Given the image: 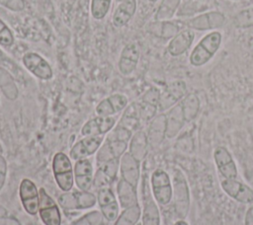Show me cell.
<instances>
[{"label":"cell","instance_id":"obj_6","mask_svg":"<svg viewBox=\"0 0 253 225\" xmlns=\"http://www.w3.org/2000/svg\"><path fill=\"white\" fill-rule=\"evenodd\" d=\"M39 213L44 225H60L61 216L56 202L46 193L44 188H40Z\"/></svg>","mask_w":253,"mask_h":225},{"label":"cell","instance_id":"obj_49","mask_svg":"<svg viewBox=\"0 0 253 225\" xmlns=\"http://www.w3.org/2000/svg\"><path fill=\"white\" fill-rule=\"evenodd\" d=\"M2 153H3V149H2V146H1V144H0V156L2 155Z\"/></svg>","mask_w":253,"mask_h":225},{"label":"cell","instance_id":"obj_37","mask_svg":"<svg viewBox=\"0 0 253 225\" xmlns=\"http://www.w3.org/2000/svg\"><path fill=\"white\" fill-rule=\"evenodd\" d=\"M112 181L113 180L101 168H99L98 171L96 172L95 178L93 179V185L99 188H108V186L111 184Z\"/></svg>","mask_w":253,"mask_h":225},{"label":"cell","instance_id":"obj_10","mask_svg":"<svg viewBox=\"0 0 253 225\" xmlns=\"http://www.w3.org/2000/svg\"><path fill=\"white\" fill-rule=\"evenodd\" d=\"M23 63L33 75L42 80H49L52 77V69L48 62L36 52L24 54Z\"/></svg>","mask_w":253,"mask_h":225},{"label":"cell","instance_id":"obj_35","mask_svg":"<svg viewBox=\"0 0 253 225\" xmlns=\"http://www.w3.org/2000/svg\"><path fill=\"white\" fill-rule=\"evenodd\" d=\"M101 212L103 216L109 220V221H114L118 218V213H119V204L117 201L112 202L110 204L101 206Z\"/></svg>","mask_w":253,"mask_h":225},{"label":"cell","instance_id":"obj_31","mask_svg":"<svg viewBox=\"0 0 253 225\" xmlns=\"http://www.w3.org/2000/svg\"><path fill=\"white\" fill-rule=\"evenodd\" d=\"M104 137L103 135H94V136H86L82 140H80L87 151L88 155L94 154L100 147Z\"/></svg>","mask_w":253,"mask_h":225},{"label":"cell","instance_id":"obj_13","mask_svg":"<svg viewBox=\"0 0 253 225\" xmlns=\"http://www.w3.org/2000/svg\"><path fill=\"white\" fill-rule=\"evenodd\" d=\"M195 38V33L192 29L186 28L179 31L169 41L167 50L172 56H179L185 53L192 45Z\"/></svg>","mask_w":253,"mask_h":225},{"label":"cell","instance_id":"obj_47","mask_svg":"<svg viewBox=\"0 0 253 225\" xmlns=\"http://www.w3.org/2000/svg\"><path fill=\"white\" fill-rule=\"evenodd\" d=\"M174 225H189L186 221H184L183 219H180V220H178L177 222H175V224Z\"/></svg>","mask_w":253,"mask_h":225},{"label":"cell","instance_id":"obj_38","mask_svg":"<svg viewBox=\"0 0 253 225\" xmlns=\"http://www.w3.org/2000/svg\"><path fill=\"white\" fill-rule=\"evenodd\" d=\"M108 98H109L116 113L123 111L126 108V104H127L126 97L124 96V95H121V94H115V95H112Z\"/></svg>","mask_w":253,"mask_h":225},{"label":"cell","instance_id":"obj_48","mask_svg":"<svg viewBox=\"0 0 253 225\" xmlns=\"http://www.w3.org/2000/svg\"><path fill=\"white\" fill-rule=\"evenodd\" d=\"M5 215H6V210H5V208L0 205V217L5 216Z\"/></svg>","mask_w":253,"mask_h":225},{"label":"cell","instance_id":"obj_4","mask_svg":"<svg viewBox=\"0 0 253 225\" xmlns=\"http://www.w3.org/2000/svg\"><path fill=\"white\" fill-rule=\"evenodd\" d=\"M96 196L89 191H65L58 196V203L64 209H86L95 205Z\"/></svg>","mask_w":253,"mask_h":225},{"label":"cell","instance_id":"obj_32","mask_svg":"<svg viewBox=\"0 0 253 225\" xmlns=\"http://www.w3.org/2000/svg\"><path fill=\"white\" fill-rule=\"evenodd\" d=\"M107 143L111 149L113 156L116 159H120L125 154V151L127 146V143L126 141L116 140V139H109Z\"/></svg>","mask_w":253,"mask_h":225},{"label":"cell","instance_id":"obj_7","mask_svg":"<svg viewBox=\"0 0 253 225\" xmlns=\"http://www.w3.org/2000/svg\"><path fill=\"white\" fill-rule=\"evenodd\" d=\"M19 195L24 209L31 215H36L39 212L40 192L36 185L29 179H24L19 188Z\"/></svg>","mask_w":253,"mask_h":225},{"label":"cell","instance_id":"obj_40","mask_svg":"<svg viewBox=\"0 0 253 225\" xmlns=\"http://www.w3.org/2000/svg\"><path fill=\"white\" fill-rule=\"evenodd\" d=\"M179 32V28L176 24L172 22L163 21L161 22V37L163 38H173Z\"/></svg>","mask_w":253,"mask_h":225},{"label":"cell","instance_id":"obj_18","mask_svg":"<svg viewBox=\"0 0 253 225\" xmlns=\"http://www.w3.org/2000/svg\"><path fill=\"white\" fill-rule=\"evenodd\" d=\"M185 121L181 105L172 107L166 114V136L168 138L175 137L182 129Z\"/></svg>","mask_w":253,"mask_h":225},{"label":"cell","instance_id":"obj_29","mask_svg":"<svg viewBox=\"0 0 253 225\" xmlns=\"http://www.w3.org/2000/svg\"><path fill=\"white\" fill-rule=\"evenodd\" d=\"M112 0H92L91 1V15L96 20L103 19L111 6Z\"/></svg>","mask_w":253,"mask_h":225},{"label":"cell","instance_id":"obj_33","mask_svg":"<svg viewBox=\"0 0 253 225\" xmlns=\"http://www.w3.org/2000/svg\"><path fill=\"white\" fill-rule=\"evenodd\" d=\"M14 43V37L8 26L0 20V45L11 46Z\"/></svg>","mask_w":253,"mask_h":225},{"label":"cell","instance_id":"obj_5","mask_svg":"<svg viewBox=\"0 0 253 225\" xmlns=\"http://www.w3.org/2000/svg\"><path fill=\"white\" fill-rule=\"evenodd\" d=\"M224 22L225 18L222 13L218 11H211L188 19L185 22V25L192 30L210 31L221 28Z\"/></svg>","mask_w":253,"mask_h":225},{"label":"cell","instance_id":"obj_1","mask_svg":"<svg viewBox=\"0 0 253 225\" xmlns=\"http://www.w3.org/2000/svg\"><path fill=\"white\" fill-rule=\"evenodd\" d=\"M222 36L217 31H212L204 36L190 53L189 61L195 67L208 63L217 52Z\"/></svg>","mask_w":253,"mask_h":225},{"label":"cell","instance_id":"obj_46","mask_svg":"<svg viewBox=\"0 0 253 225\" xmlns=\"http://www.w3.org/2000/svg\"><path fill=\"white\" fill-rule=\"evenodd\" d=\"M245 225H253V205L250 206L246 211Z\"/></svg>","mask_w":253,"mask_h":225},{"label":"cell","instance_id":"obj_16","mask_svg":"<svg viewBox=\"0 0 253 225\" xmlns=\"http://www.w3.org/2000/svg\"><path fill=\"white\" fill-rule=\"evenodd\" d=\"M120 169L123 180L136 188L139 180V162L130 153H125L120 158Z\"/></svg>","mask_w":253,"mask_h":225},{"label":"cell","instance_id":"obj_17","mask_svg":"<svg viewBox=\"0 0 253 225\" xmlns=\"http://www.w3.org/2000/svg\"><path fill=\"white\" fill-rule=\"evenodd\" d=\"M139 59V48L135 43L127 44L122 51L119 60V69L122 74L129 75L135 69Z\"/></svg>","mask_w":253,"mask_h":225},{"label":"cell","instance_id":"obj_34","mask_svg":"<svg viewBox=\"0 0 253 225\" xmlns=\"http://www.w3.org/2000/svg\"><path fill=\"white\" fill-rule=\"evenodd\" d=\"M97 201L99 202L100 207L110 204L112 202L117 201L116 196L113 193V191L109 188H102L98 191V196H97Z\"/></svg>","mask_w":253,"mask_h":225},{"label":"cell","instance_id":"obj_26","mask_svg":"<svg viewBox=\"0 0 253 225\" xmlns=\"http://www.w3.org/2000/svg\"><path fill=\"white\" fill-rule=\"evenodd\" d=\"M141 215V209L139 205H133L121 213V215L116 219L115 225H136Z\"/></svg>","mask_w":253,"mask_h":225},{"label":"cell","instance_id":"obj_42","mask_svg":"<svg viewBox=\"0 0 253 225\" xmlns=\"http://www.w3.org/2000/svg\"><path fill=\"white\" fill-rule=\"evenodd\" d=\"M86 156H88L87 154V151L85 150L83 144L81 141H78L74 144V146L71 148L70 150V157L73 159V160H81V159H84Z\"/></svg>","mask_w":253,"mask_h":225},{"label":"cell","instance_id":"obj_3","mask_svg":"<svg viewBox=\"0 0 253 225\" xmlns=\"http://www.w3.org/2000/svg\"><path fill=\"white\" fill-rule=\"evenodd\" d=\"M150 182L154 199L161 205L168 204L173 196V187L168 174L157 169L152 173Z\"/></svg>","mask_w":253,"mask_h":225},{"label":"cell","instance_id":"obj_30","mask_svg":"<svg viewBox=\"0 0 253 225\" xmlns=\"http://www.w3.org/2000/svg\"><path fill=\"white\" fill-rule=\"evenodd\" d=\"M103 214L100 211H91L81 218L77 219L72 225H101L103 222Z\"/></svg>","mask_w":253,"mask_h":225},{"label":"cell","instance_id":"obj_8","mask_svg":"<svg viewBox=\"0 0 253 225\" xmlns=\"http://www.w3.org/2000/svg\"><path fill=\"white\" fill-rule=\"evenodd\" d=\"M187 87L184 81L177 80L169 83L165 90L160 94V99L158 103V108L160 111L168 110L174 107L181 99L186 95Z\"/></svg>","mask_w":253,"mask_h":225},{"label":"cell","instance_id":"obj_9","mask_svg":"<svg viewBox=\"0 0 253 225\" xmlns=\"http://www.w3.org/2000/svg\"><path fill=\"white\" fill-rule=\"evenodd\" d=\"M173 194L175 196V208L178 216L183 219L187 216L189 210L190 196H189V188L187 186V182L184 179V176L177 172L174 182V190Z\"/></svg>","mask_w":253,"mask_h":225},{"label":"cell","instance_id":"obj_28","mask_svg":"<svg viewBox=\"0 0 253 225\" xmlns=\"http://www.w3.org/2000/svg\"><path fill=\"white\" fill-rule=\"evenodd\" d=\"M233 25L236 28H249L253 26V7L240 11L233 18Z\"/></svg>","mask_w":253,"mask_h":225},{"label":"cell","instance_id":"obj_15","mask_svg":"<svg viewBox=\"0 0 253 225\" xmlns=\"http://www.w3.org/2000/svg\"><path fill=\"white\" fill-rule=\"evenodd\" d=\"M116 119L113 116H98L88 120L81 129V133L84 136L104 135L110 131L115 125Z\"/></svg>","mask_w":253,"mask_h":225},{"label":"cell","instance_id":"obj_23","mask_svg":"<svg viewBox=\"0 0 253 225\" xmlns=\"http://www.w3.org/2000/svg\"><path fill=\"white\" fill-rule=\"evenodd\" d=\"M142 225H160L159 210L154 202L153 198L149 195H145L143 212H142Z\"/></svg>","mask_w":253,"mask_h":225},{"label":"cell","instance_id":"obj_27","mask_svg":"<svg viewBox=\"0 0 253 225\" xmlns=\"http://www.w3.org/2000/svg\"><path fill=\"white\" fill-rule=\"evenodd\" d=\"M181 0H163L156 14V19L159 21H167L176 13Z\"/></svg>","mask_w":253,"mask_h":225},{"label":"cell","instance_id":"obj_45","mask_svg":"<svg viewBox=\"0 0 253 225\" xmlns=\"http://www.w3.org/2000/svg\"><path fill=\"white\" fill-rule=\"evenodd\" d=\"M0 225H21V224L14 217L2 216V217H0Z\"/></svg>","mask_w":253,"mask_h":225},{"label":"cell","instance_id":"obj_24","mask_svg":"<svg viewBox=\"0 0 253 225\" xmlns=\"http://www.w3.org/2000/svg\"><path fill=\"white\" fill-rule=\"evenodd\" d=\"M0 89L4 96L10 101H14L18 98L19 91L12 75L2 67H0Z\"/></svg>","mask_w":253,"mask_h":225},{"label":"cell","instance_id":"obj_50","mask_svg":"<svg viewBox=\"0 0 253 225\" xmlns=\"http://www.w3.org/2000/svg\"><path fill=\"white\" fill-rule=\"evenodd\" d=\"M148 1H150V2H156L157 0H148Z\"/></svg>","mask_w":253,"mask_h":225},{"label":"cell","instance_id":"obj_25","mask_svg":"<svg viewBox=\"0 0 253 225\" xmlns=\"http://www.w3.org/2000/svg\"><path fill=\"white\" fill-rule=\"evenodd\" d=\"M180 105L186 121H191L197 116L200 109V101L196 94L191 93L186 95L180 102Z\"/></svg>","mask_w":253,"mask_h":225},{"label":"cell","instance_id":"obj_52","mask_svg":"<svg viewBox=\"0 0 253 225\" xmlns=\"http://www.w3.org/2000/svg\"><path fill=\"white\" fill-rule=\"evenodd\" d=\"M232 1H244V0H232Z\"/></svg>","mask_w":253,"mask_h":225},{"label":"cell","instance_id":"obj_20","mask_svg":"<svg viewBox=\"0 0 253 225\" xmlns=\"http://www.w3.org/2000/svg\"><path fill=\"white\" fill-rule=\"evenodd\" d=\"M136 10L135 0H125L117 7L113 15V24L120 28L128 23Z\"/></svg>","mask_w":253,"mask_h":225},{"label":"cell","instance_id":"obj_12","mask_svg":"<svg viewBox=\"0 0 253 225\" xmlns=\"http://www.w3.org/2000/svg\"><path fill=\"white\" fill-rule=\"evenodd\" d=\"M221 188L236 201L245 204L253 203V189L236 179H223L221 181Z\"/></svg>","mask_w":253,"mask_h":225},{"label":"cell","instance_id":"obj_19","mask_svg":"<svg viewBox=\"0 0 253 225\" xmlns=\"http://www.w3.org/2000/svg\"><path fill=\"white\" fill-rule=\"evenodd\" d=\"M166 136V114H159L150 123L148 129V144L158 146Z\"/></svg>","mask_w":253,"mask_h":225},{"label":"cell","instance_id":"obj_21","mask_svg":"<svg viewBox=\"0 0 253 225\" xmlns=\"http://www.w3.org/2000/svg\"><path fill=\"white\" fill-rule=\"evenodd\" d=\"M135 188H134L125 180H121L119 182L117 187V192L120 204L124 209L138 204Z\"/></svg>","mask_w":253,"mask_h":225},{"label":"cell","instance_id":"obj_43","mask_svg":"<svg viewBox=\"0 0 253 225\" xmlns=\"http://www.w3.org/2000/svg\"><path fill=\"white\" fill-rule=\"evenodd\" d=\"M0 4L14 12H20L25 8L24 0H0Z\"/></svg>","mask_w":253,"mask_h":225},{"label":"cell","instance_id":"obj_44","mask_svg":"<svg viewBox=\"0 0 253 225\" xmlns=\"http://www.w3.org/2000/svg\"><path fill=\"white\" fill-rule=\"evenodd\" d=\"M6 173H7V163L4 157L0 156V189L4 186L5 179H6Z\"/></svg>","mask_w":253,"mask_h":225},{"label":"cell","instance_id":"obj_53","mask_svg":"<svg viewBox=\"0 0 253 225\" xmlns=\"http://www.w3.org/2000/svg\"><path fill=\"white\" fill-rule=\"evenodd\" d=\"M136 225H142V224H141V223H137Z\"/></svg>","mask_w":253,"mask_h":225},{"label":"cell","instance_id":"obj_14","mask_svg":"<svg viewBox=\"0 0 253 225\" xmlns=\"http://www.w3.org/2000/svg\"><path fill=\"white\" fill-rule=\"evenodd\" d=\"M74 179L75 184L80 190L88 191L93 185V167L88 159H81L76 161L74 167Z\"/></svg>","mask_w":253,"mask_h":225},{"label":"cell","instance_id":"obj_51","mask_svg":"<svg viewBox=\"0 0 253 225\" xmlns=\"http://www.w3.org/2000/svg\"><path fill=\"white\" fill-rule=\"evenodd\" d=\"M118 2H123V1H125V0H117Z\"/></svg>","mask_w":253,"mask_h":225},{"label":"cell","instance_id":"obj_41","mask_svg":"<svg viewBox=\"0 0 253 225\" xmlns=\"http://www.w3.org/2000/svg\"><path fill=\"white\" fill-rule=\"evenodd\" d=\"M159 99H160V92H159V90L156 89V88H151L142 97V102H145L147 104H150V105L158 107Z\"/></svg>","mask_w":253,"mask_h":225},{"label":"cell","instance_id":"obj_11","mask_svg":"<svg viewBox=\"0 0 253 225\" xmlns=\"http://www.w3.org/2000/svg\"><path fill=\"white\" fill-rule=\"evenodd\" d=\"M213 159L219 174L222 176L223 179H236L237 178V167L236 164L229 153V151L223 147L218 146L214 149L213 152Z\"/></svg>","mask_w":253,"mask_h":225},{"label":"cell","instance_id":"obj_2","mask_svg":"<svg viewBox=\"0 0 253 225\" xmlns=\"http://www.w3.org/2000/svg\"><path fill=\"white\" fill-rule=\"evenodd\" d=\"M52 171L59 188L69 191L74 184V172L69 158L64 153L58 152L53 156Z\"/></svg>","mask_w":253,"mask_h":225},{"label":"cell","instance_id":"obj_36","mask_svg":"<svg viewBox=\"0 0 253 225\" xmlns=\"http://www.w3.org/2000/svg\"><path fill=\"white\" fill-rule=\"evenodd\" d=\"M96 112L100 116H112L114 113H116L109 98L104 99L99 103V105L96 107Z\"/></svg>","mask_w":253,"mask_h":225},{"label":"cell","instance_id":"obj_22","mask_svg":"<svg viewBox=\"0 0 253 225\" xmlns=\"http://www.w3.org/2000/svg\"><path fill=\"white\" fill-rule=\"evenodd\" d=\"M148 139L145 132L139 130L131 138L129 143V153L138 162H141L147 154Z\"/></svg>","mask_w":253,"mask_h":225},{"label":"cell","instance_id":"obj_39","mask_svg":"<svg viewBox=\"0 0 253 225\" xmlns=\"http://www.w3.org/2000/svg\"><path fill=\"white\" fill-rule=\"evenodd\" d=\"M156 109L157 107L156 106H153V105H150V104H147L145 102H142L140 105H139V108H138V114L145 120H148L150 118H152L156 112Z\"/></svg>","mask_w":253,"mask_h":225}]
</instances>
